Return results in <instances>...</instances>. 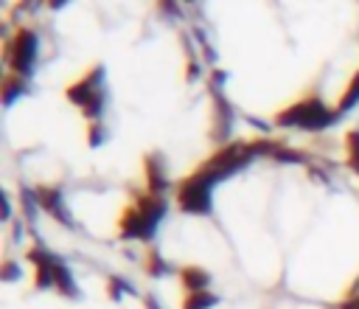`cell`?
I'll use <instances>...</instances> for the list:
<instances>
[{"instance_id": "obj_20", "label": "cell", "mask_w": 359, "mask_h": 309, "mask_svg": "<svg viewBox=\"0 0 359 309\" xmlns=\"http://www.w3.org/2000/svg\"><path fill=\"white\" fill-rule=\"evenodd\" d=\"M62 3H65V0H48V6H50V8H59Z\"/></svg>"}, {"instance_id": "obj_19", "label": "cell", "mask_w": 359, "mask_h": 309, "mask_svg": "<svg viewBox=\"0 0 359 309\" xmlns=\"http://www.w3.org/2000/svg\"><path fill=\"white\" fill-rule=\"evenodd\" d=\"M345 309H359V292H356V295H353V298L345 303Z\"/></svg>"}, {"instance_id": "obj_2", "label": "cell", "mask_w": 359, "mask_h": 309, "mask_svg": "<svg viewBox=\"0 0 359 309\" xmlns=\"http://www.w3.org/2000/svg\"><path fill=\"white\" fill-rule=\"evenodd\" d=\"M337 118V110H328L320 98H303L292 107H286L283 112H278V124L280 126H303V129H325L331 121Z\"/></svg>"}, {"instance_id": "obj_13", "label": "cell", "mask_w": 359, "mask_h": 309, "mask_svg": "<svg viewBox=\"0 0 359 309\" xmlns=\"http://www.w3.org/2000/svg\"><path fill=\"white\" fill-rule=\"evenodd\" d=\"M272 157H275V160H286V163H300V160H303V154H300V152L286 149L283 143H278V146L272 149Z\"/></svg>"}, {"instance_id": "obj_9", "label": "cell", "mask_w": 359, "mask_h": 309, "mask_svg": "<svg viewBox=\"0 0 359 309\" xmlns=\"http://www.w3.org/2000/svg\"><path fill=\"white\" fill-rule=\"evenodd\" d=\"M53 287L62 292V295H76V284H73V278H70V272L56 261V267H53Z\"/></svg>"}, {"instance_id": "obj_21", "label": "cell", "mask_w": 359, "mask_h": 309, "mask_svg": "<svg viewBox=\"0 0 359 309\" xmlns=\"http://www.w3.org/2000/svg\"><path fill=\"white\" fill-rule=\"evenodd\" d=\"M185 3H191V0H185Z\"/></svg>"}, {"instance_id": "obj_14", "label": "cell", "mask_w": 359, "mask_h": 309, "mask_svg": "<svg viewBox=\"0 0 359 309\" xmlns=\"http://www.w3.org/2000/svg\"><path fill=\"white\" fill-rule=\"evenodd\" d=\"M104 135H107V129L101 126V121H90V132H87L90 143H93V146H98V143L104 140Z\"/></svg>"}, {"instance_id": "obj_10", "label": "cell", "mask_w": 359, "mask_h": 309, "mask_svg": "<svg viewBox=\"0 0 359 309\" xmlns=\"http://www.w3.org/2000/svg\"><path fill=\"white\" fill-rule=\"evenodd\" d=\"M216 303V295H210V292H188V298H185V303H182V309H208V306H213Z\"/></svg>"}, {"instance_id": "obj_16", "label": "cell", "mask_w": 359, "mask_h": 309, "mask_svg": "<svg viewBox=\"0 0 359 309\" xmlns=\"http://www.w3.org/2000/svg\"><path fill=\"white\" fill-rule=\"evenodd\" d=\"M121 289H123V281H121V278H112V281H109V295H115V298H118V295H121Z\"/></svg>"}, {"instance_id": "obj_5", "label": "cell", "mask_w": 359, "mask_h": 309, "mask_svg": "<svg viewBox=\"0 0 359 309\" xmlns=\"http://www.w3.org/2000/svg\"><path fill=\"white\" fill-rule=\"evenodd\" d=\"M36 205H39L42 211L53 213L56 219L67 222V213H65V208H62V191H59V188H53V185H39V188H36Z\"/></svg>"}, {"instance_id": "obj_17", "label": "cell", "mask_w": 359, "mask_h": 309, "mask_svg": "<svg viewBox=\"0 0 359 309\" xmlns=\"http://www.w3.org/2000/svg\"><path fill=\"white\" fill-rule=\"evenodd\" d=\"M14 275H17V264H11V261H6V267H3V278H8V281H11Z\"/></svg>"}, {"instance_id": "obj_15", "label": "cell", "mask_w": 359, "mask_h": 309, "mask_svg": "<svg viewBox=\"0 0 359 309\" xmlns=\"http://www.w3.org/2000/svg\"><path fill=\"white\" fill-rule=\"evenodd\" d=\"M165 270H168V267H165V261H163L157 253H149V272H154V275H157V272H165Z\"/></svg>"}, {"instance_id": "obj_12", "label": "cell", "mask_w": 359, "mask_h": 309, "mask_svg": "<svg viewBox=\"0 0 359 309\" xmlns=\"http://www.w3.org/2000/svg\"><path fill=\"white\" fill-rule=\"evenodd\" d=\"M345 146H348V160H351L353 171H359V132H348Z\"/></svg>"}, {"instance_id": "obj_3", "label": "cell", "mask_w": 359, "mask_h": 309, "mask_svg": "<svg viewBox=\"0 0 359 309\" xmlns=\"http://www.w3.org/2000/svg\"><path fill=\"white\" fill-rule=\"evenodd\" d=\"M210 180H205L199 171L185 177L177 188V202L188 213H208L210 211Z\"/></svg>"}, {"instance_id": "obj_11", "label": "cell", "mask_w": 359, "mask_h": 309, "mask_svg": "<svg viewBox=\"0 0 359 309\" xmlns=\"http://www.w3.org/2000/svg\"><path fill=\"white\" fill-rule=\"evenodd\" d=\"M356 101H359V73L351 79L348 90L342 93V98H339V104H337V112H345V110H351Z\"/></svg>"}, {"instance_id": "obj_6", "label": "cell", "mask_w": 359, "mask_h": 309, "mask_svg": "<svg viewBox=\"0 0 359 309\" xmlns=\"http://www.w3.org/2000/svg\"><path fill=\"white\" fill-rule=\"evenodd\" d=\"M146 177H149L151 194H160V191L168 185V174H165V166H163V154L151 152V154L146 157Z\"/></svg>"}, {"instance_id": "obj_4", "label": "cell", "mask_w": 359, "mask_h": 309, "mask_svg": "<svg viewBox=\"0 0 359 309\" xmlns=\"http://www.w3.org/2000/svg\"><path fill=\"white\" fill-rule=\"evenodd\" d=\"M6 59L14 67V73L28 76L36 62V34L31 28H20L14 34V39L6 45Z\"/></svg>"}, {"instance_id": "obj_1", "label": "cell", "mask_w": 359, "mask_h": 309, "mask_svg": "<svg viewBox=\"0 0 359 309\" xmlns=\"http://www.w3.org/2000/svg\"><path fill=\"white\" fill-rule=\"evenodd\" d=\"M165 213V199L160 194H143L135 208H129L121 219V233L126 239H151L157 222Z\"/></svg>"}, {"instance_id": "obj_8", "label": "cell", "mask_w": 359, "mask_h": 309, "mask_svg": "<svg viewBox=\"0 0 359 309\" xmlns=\"http://www.w3.org/2000/svg\"><path fill=\"white\" fill-rule=\"evenodd\" d=\"M25 93V81H22V76L20 73H11V76H6L3 79V101L6 104H11L17 96H22Z\"/></svg>"}, {"instance_id": "obj_7", "label": "cell", "mask_w": 359, "mask_h": 309, "mask_svg": "<svg viewBox=\"0 0 359 309\" xmlns=\"http://www.w3.org/2000/svg\"><path fill=\"white\" fill-rule=\"evenodd\" d=\"M180 278H182V284H185L188 292H202L208 287V281H210V275L205 270H199V267H185L180 272Z\"/></svg>"}, {"instance_id": "obj_18", "label": "cell", "mask_w": 359, "mask_h": 309, "mask_svg": "<svg viewBox=\"0 0 359 309\" xmlns=\"http://www.w3.org/2000/svg\"><path fill=\"white\" fill-rule=\"evenodd\" d=\"M165 11H177V0H160Z\"/></svg>"}]
</instances>
